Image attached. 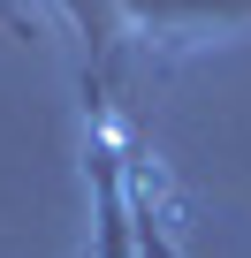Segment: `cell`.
<instances>
[{
	"label": "cell",
	"mask_w": 251,
	"mask_h": 258,
	"mask_svg": "<svg viewBox=\"0 0 251 258\" xmlns=\"http://www.w3.org/2000/svg\"><path fill=\"white\" fill-rule=\"evenodd\" d=\"M84 46V84L114 91L122 53H190L251 31V0H54Z\"/></svg>",
	"instance_id": "cell-1"
},
{
	"label": "cell",
	"mask_w": 251,
	"mask_h": 258,
	"mask_svg": "<svg viewBox=\"0 0 251 258\" xmlns=\"http://www.w3.org/2000/svg\"><path fill=\"white\" fill-rule=\"evenodd\" d=\"M130 205H137V258H175V243H168V213H160L145 167H130Z\"/></svg>",
	"instance_id": "cell-2"
},
{
	"label": "cell",
	"mask_w": 251,
	"mask_h": 258,
	"mask_svg": "<svg viewBox=\"0 0 251 258\" xmlns=\"http://www.w3.org/2000/svg\"><path fill=\"white\" fill-rule=\"evenodd\" d=\"M76 258H91V243H84V250H76Z\"/></svg>",
	"instance_id": "cell-3"
}]
</instances>
